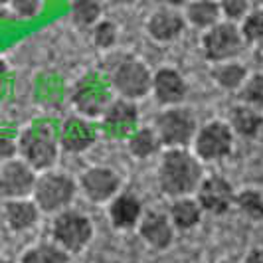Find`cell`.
<instances>
[{
    "instance_id": "cell-29",
    "label": "cell",
    "mask_w": 263,
    "mask_h": 263,
    "mask_svg": "<svg viewBox=\"0 0 263 263\" xmlns=\"http://www.w3.org/2000/svg\"><path fill=\"white\" fill-rule=\"evenodd\" d=\"M239 99L251 107H263V73H255L239 87Z\"/></svg>"
},
{
    "instance_id": "cell-7",
    "label": "cell",
    "mask_w": 263,
    "mask_h": 263,
    "mask_svg": "<svg viewBox=\"0 0 263 263\" xmlns=\"http://www.w3.org/2000/svg\"><path fill=\"white\" fill-rule=\"evenodd\" d=\"M52 237L67 253H79L93 237L91 220L76 210L60 212L52 222Z\"/></svg>"
},
{
    "instance_id": "cell-9",
    "label": "cell",
    "mask_w": 263,
    "mask_h": 263,
    "mask_svg": "<svg viewBox=\"0 0 263 263\" xmlns=\"http://www.w3.org/2000/svg\"><path fill=\"white\" fill-rule=\"evenodd\" d=\"M194 155L200 160H220L226 158L234 148V131L224 121H212L204 125L194 137Z\"/></svg>"
},
{
    "instance_id": "cell-35",
    "label": "cell",
    "mask_w": 263,
    "mask_h": 263,
    "mask_svg": "<svg viewBox=\"0 0 263 263\" xmlns=\"http://www.w3.org/2000/svg\"><path fill=\"white\" fill-rule=\"evenodd\" d=\"M164 6H171V8H182V6H186L190 0H160Z\"/></svg>"
},
{
    "instance_id": "cell-32",
    "label": "cell",
    "mask_w": 263,
    "mask_h": 263,
    "mask_svg": "<svg viewBox=\"0 0 263 263\" xmlns=\"http://www.w3.org/2000/svg\"><path fill=\"white\" fill-rule=\"evenodd\" d=\"M42 0H12V10L20 18H32L40 12Z\"/></svg>"
},
{
    "instance_id": "cell-1",
    "label": "cell",
    "mask_w": 263,
    "mask_h": 263,
    "mask_svg": "<svg viewBox=\"0 0 263 263\" xmlns=\"http://www.w3.org/2000/svg\"><path fill=\"white\" fill-rule=\"evenodd\" d=\"M202 182L200 158L186 148H168L158 166V186L171 198L194 194Z\"/></svg>"
},
{
    "instance_id": "cell-6",
    "label": "cell",
    "mask_w": 263,
    "mask_h": 263,
    "mask_svg": "<svg viewBox=\"0 0 263 263\" xmlns=\"http://www.w3.org/2000/svg\"><path fill=\"white\" fill-rule=\"evenodd\" d=\"M160 145L168 148H186L196 137V119L182 107H168L157 117L155 125Z\"/></svg>"
},
{
    "instance_id": "cell-18",
    "label": "cell",
    "mask_w": 263,
    "mask_h": 263,
    "mask_svg": "<svg viewBox=\"0 0 263 263\" xmlns=\"http://www.w3.org/2000/svg\"><path fill=\"white\" fill-rule=\"evenodd\" d=\"M143 218V204L135 194H117L109 206V220L117 230H131Z\"/></svg>"
},
{
    "instance_id": "cell-11",
    "label": "cell",
    "mask_w": 263,
    "mask_h": 263,
    "mask_svg": "<svg viewBox=\"0 0 263 263\" xmlns=\"http://www.w3.org/2000/svg\"><path fill=\"white\" fill-rule=\"evenodd\" d=\"M139 125V109L135 101L117 99L111 101L101 115V127L109 139H125L137 131Z\"/></svg>"
},
{
    "instance_id": "cell-8",
    "label": "cell",
    "mask_w": 263,
    "mask_h": 263,
    "mask_svg": "<svg viewBox=\"0 0 263 263\" xmlns=\"http://www.w3.org/2000/svg\"><path fill=\"white\" fill-rule=\"evenodd\" d=\"M111 83L103 79L97 71L87 73L79 79L71 93V101L83 117H101L111 103Z\"/></svg>"
},
{
    "instance_id": "cell-37",
    "label": "cell",
    "mask_w": 263,
    "mask_h": 263,
    "mask_svg": "<svg viewBox=\"0 0 263 263\" xmlns=\"http://www.w3.org/2000/svg\"><path fill=\"white\" fill-rule=\"evenodd\" d=\"M4 73H6V62H4L2 58H0V78H2Z\"/></svg>"
},
{
    "instance_id": "cell-30",
    "label": "cell",
    "mask_w": 263,
    "mask_h": 263,
    "mask_svg": "<svg viewBox=\"0 0 263 263\" xmlns=\"http://www.w3.org/2000/svg\"><path fill=\"white\" fill-rule=\"evenodd\" d=\"M119 36L117 24L111 22V20H99L95 26H93V42L97 48L101 50H109L115 46Z\"/></svg>"
},
{
    "instance_id": "cell-19",
    "label": "cell",
    "mask_w": 263,
    "mask_h": 263,
    "mask_svg": "<svg viewBox=\"0 0 263 263\" xmlns=\"http://www.w3.org/2000/svg\"><path fill=\"white\" fill-rule=\"evenodd\" d=\"M40 208L36 206L34 200L28 198H16L8 200L4 204V220L12 232H24L30 230L32 226L38 222Z\"/></svg>"
},
{
    "instance_id": "cell-15",
    "label": "cell",
    "mask_w": 263,
    "mask_h": 263,
    "mask_svg": "<svg viewBox=\"0 0 263 263\" xmlns=\"http://www.w3.org/2000/svg\"><path fill=\"white\" fill-rule=\"evenodd\" d=\"M139 234L153 250H168L174 239V226L171 218L160 212H148L139 222Z\"/></svg>"
},
{
    "instance_id": "cell-23",
    "label": "cell",
    "mask_w": 263,
    "mask_h": 263,
    "mask_svg": "<svg viewBox=\"0 0 263 263\" xmlns=\"http://www.w3.org/2000/svg\"><path fill=\"white\" fill-rule=\"evenodd\" d=\"M212 79L222 87V89H239L243 85V81L248 79V69L237 64L234 60L230 62H222V64H216V67L212 69Z\"/></svg>"
},
{
    "instance_id": "cell-17",
    "label": "cell",
    "mask_w": 263,
    "mask_h": 263,
    "mask_svg": "<svg viewBox=\"0 0 263 263\" xmlns=\"http://www.w3.org/2000/svg\"><path fill=\"white\" fill-rule=\"evenodd\" d=\"M97 133L83 117H67L60 131V145L66 153H83L95 143Z\"/></svg>"
},
{
    "instance_id": "cell-3",
    "label": "cell",
    "mask_w": 263,
    "mask_h": 263,
    "mask_svg": "<svg viewBox=\"0 0 263 263\" xmlns=\"http://www.w3.org/2000/svg\"><path fill=\"white\" fill-rule=\"evenodd\" d=\"M18 155L36 172H46L58 160V139L48 125H36L20 133Z\"/></svg>"
},
{
    "instance_id": "cell-39",
    "label": "cell",
    "mask_w": 263,
    "mask_h": 263,
    "mask_svg": "<svg viewBox=\"0 0 263 263\" xmlns=\"http://www.w3.org/2000/svg\"><path fill=\"white\" fill-rule=\"evenodd\" d=\"M222 263H236V261H222Z\"/></svg>"
},
{
    "instance_id": "cell-24",
    "label": "cell",
    "mask_w": 263,
    "mask_h": 263,
    "mask_svg": "<svg viewBox=\"0 0 263 263\" xmlns=\"http://www.w3.org/2000/svg\"><path fill=\"white\" fill-rule=\"evenodd\" d=\"M127 146H129V153L135 158H148L153 157L155 153H158V148L162 145H160V139H158L155 129L143 127V129H137L129 137Z\"/></svg>"
},
{
    "instance_id": "cell-4",
    "label": "cell",
    "mask_w": 263,
    "mask_h": 263,
    "mask_svg": "<svg viewBox=\"0 0 263 263\" xmlns=\"http://www.w3.org/2000/svg\"><path fill=\"white\" fill-rule=\"evenodd\" d=\"M109 83L121 99L139 101L153 91V73L137 58H123L113 67Z\"/></svg>"
},
{
    "instance_id": "cell-25",
    "label": "cell",
    "mask_w": 263,
    "mask_h": 263,
    "mask_svg": "<svg viewBox=\"0 0 263 263\" xmlns=\"http://www.w3.org/2000/svg\"><path fill=\"white\" fill-rule=\"evenodd\" d=\"M69 16L76 26L93 28L101 20V4L99 0H71Z\"/></svg>"
},
{
    "instance_id": "cell-10",
    "label": "cell",
    "mask_w": 263,
    "mask_h": 263,
    "mask_svg": "<svg viewBox=\"0 0 263 263\" xmlns=\"http://www.w3.org/2000/svg\"><path fill=\"white\" fill-rule=\"evenodd\" d=\"M36 178V171L22 158L6 160L0 164V196L6 200L32 196Z\"/></svg>"
},
{
    "instance_id": "cell-31",
    "label": "cell",
    "mask_w": 263,
    "mask_h": 263,
    "mask_svg": "<svg viewBox=\"0 0 263 263\" xmlns=\"http://www.w3.org/2000/svg\"><path fill=\"white\" fill-rule=\"evenodd\" d=\"M222 20L228 22H241L250 14V0H218Z\"/></svg>"
},
{
    "instance_id": "cell-34",
    "label": "cell",
    "mask_w": 263,
    "mask_h": 263,
    "mask_svg": "<svg viewBox=\"0 0 263 263\" xmlns=\"http://www.w3.org/2000/svg\"><path fill=\"white\" fill-rule=\"evenodd\" d=\"M246 263H263V248H253L246 257Z\"/></svg>"
},
{
    "instance_id": "cell-16",
    "label": "cell",
    "mask_w": 263,
    "mask_h": 263,
    "mask_svg": "<svg viewBox=\"0 0 263 263\" xmlns=\"http://www.w3.org/2000/svg\"><path fill=\"white\" fill-rule=\"evenodd\" d=\"M153 93L158 103L162 105H176L188 93L184 78L174 67H160L153 76Z\"/></svg>"
},
{
    "instance_id": "cell-33",
    "label": "cell",
    "mask_w": 263,
    "mask_h": 263,
    "mask_svg": "<svg viewBox=\"0 0 263 263\" xmlns=\"http://www.w3.org/2000/svg\"><path fill=\"white\" fill-rule=\"evenodd\" d=\"M16 155H18V143L10 137L0 135V164L16 158Z\"/></svg>"
},
{
    "instance_id": "cell-27",
    "label": "cell",
    "mask_w": 263,
    "mask_h": 263,
    "mask_svg": "<svg viewBox=\"0 0 263 263\" xmlns=\"http://www.w3.org/2000/svg\"><path fill=\"white\" fill-rule=\"evenodd\" d=\"M241 36L248 44H261L263 42V8L250 10V14L239 24Z\"/></svg>"
},
{
    "instance_id": "cell-5",
    "label": "cell",
    "mask_w": 263,
    "mask_h": 263,
    "mask_svg": "<svg viewBox=\"0 0 263 263\" xmlns=\"http://www.w3.org/2000/svg\"><path fill=\"white\" fill-rule=\"evenodd\" d=\"M246 46V40L241 36V30L236 22L220 20L218 24L204 30L202 36V52L206 60L214 64H222L237 58Z\"/></svg>"
},
{
    "instance_id": "cell-14",
    "label": "cell",
    "mask_w": 263,
    "mask_h": 263,
    "mask_svg": "<svg viewBox=\"0 0 263 263\" xmlns=\"http://www.w3.org/2000/svg\"><path fill=\"white\" fill-rule=\"evenodd\" d=\"M184 14H180L176 8H171V6L155 10L146 20V32L157 42H172L184 32Z\"/></svg>"
},
{
    "instance_id": "cell-26",
    "label": "cell",
    "mask_w": 263,
    "mask_h": 263,
    "mask_svg": "<svg viewBox=\"0 0 263 263\" xmlns=\"http://www.w3.org/2000/svg\"><path fill=\"white\" fill-rule=\"evenodd\" d=\"M69 255L58 243H40L34 246L20 257V263H67Z\"/></svg>"
},
{
    "instance_id": "cell-38",
    "label": "cell",
    "mask_w": 263,
    "mask_h": 263,
    "mask_svg": "<svg viewBox=\"0 0 263 263\" xmlns=\"http://www.w3.org/2000/svg\"><path fill=\"white\" fill-rule=\"evenodd\" d=\"M0 263H14V261H10V259H0Z\"/></svg>"
},
{
    "instance_id": "cell-22",
    "label": "cell",
    "mask_w": 263,
    "mask_h": 263,
    "mask_svg": "<svg viewBox=\"0 0 263 263\" xmlns=\"http://www.w3.org/2000/svg\"><path fill=\"white\" fill-rule=\"evenodd\" d=\"M232 131L241 137H255L263 127V115L251 105H239L232 111Z\"/></svg>"
},
{
    "instance_id": "cell-2",
    "label": "cell",
    "mask_w": 263,
    "mask_h": 263,
    "mask_svg": "<svg viewBox=\"0 0 263 263\" xmlns=\"http://www.w3.org/2000/svg\"><path fill=\"white\" fill-rule=\"evenodd\" d=\"M78 194V184L71 176L62 172H44L36 178L32 200L44 214H60L67 210Z\"/></svg>"
},
{
    "instance_id": "cell-36",
    "label": "cell",
    "mask_w": 263,
    "mask_h": 263,
    "mask_svg": "<svg viewBox=\"0 0 263 263\" xmlns=\"http://www.w3.org/2000/svg\"><path fill=\"white\" fill-rule=\"evenodd\" d=\"M111 4H115V6H131V4H135L137 0H109Z\"/></svg>"
},
{
    "instance_id": "cell-20",
    "label": "cell",
    "mask_w": 263,
    "mask_h": 263,
    "mask_svg": "<svg viewBox=\"0 0 263 263\" xmlns=\"http://www.w3.org/2000/svg\"><path fill=\"white\" fill-rule=\"evenodd\" d=\"M184 20L186 24L198 30H208L222 20L220 2L218 0H190L184 6Z\"/></svg>"
},
{
    "instance_id": "cell-28",
    "label": "cell",
    "mask_w": 263,
    "mask_h": 263,
    "mask_svg": "<svg viewBox=\"0 0 263 263\" xmlns=\"http://www.w3.org/2000/svg\"><path fill=\"white\" fill-rule=\"evenodd\" d=\"M237 208L251 220H263V194L257 190H243L236 196Z\"/></svg>"
},
{
    "instance_id": "cell-21",
    "label": "cell",
    "mask_w": 263,
    "mask_h": 263,
    "mask_svg": "<svg viewBox=\"0 0 263 263\" xmlns=\"http://www.w3.org/2000/svg\"><path fill=\"white\" fill-rule=\"evenodd\" d=\"M202 208H200V204H198V200L190 196H184V198H176L174 202H172L171 206V222L172 226L176 228V230H192V228H196L200 224V220H202Z\"/></svg>"
},
{
    "instance_id": "cell-12",
    "label": "cell",
    "mask_w": 263,
    "mask_h": 263,
    "mask_svg": "<svg viewBox=\"0 0 263 263\" xmlns=\"http://www.w3.org/2000/svg\"><path fill=\"white\" fill-rule=\"evenodd\" d=\"M79 186L85 198L93 204H105L117 196L121 178L117 172L107 166H93L85 171L79 178Z\"/></svg>"
},
{
    "instance_id": "cell-13",
    "label": "cell",
    "mask_w": 263,
    "mask_h": 263,
    "mask_svg": "<svg viewBox=\"0 0 263 263\" xmlns=\"http://www.w3.org/2000/svg\"><path fill=\"white\" fill-rule=\"evenodd\" d=\"M196 200L202 210L222 216L236 202V192L224 176H208V178H202V182L198 186Z\"/></svg>"
}]
</instances>
